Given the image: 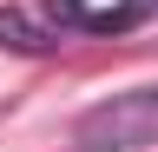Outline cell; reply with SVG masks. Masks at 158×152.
Here are the masks:
<instances>
[{
    "label": "cell",
    "instance_id": "obj_1",
    "mask_svg": "<svg viewBox=\"0 0 158 152\" xmlns=\"http://www.w3.org/2000/svg\"><path fill=\"white\" fill-rule=\"evenodd\" d=\"M158 145V86H132L73 119V152H145Z\"/></svg>",
    "mask_w": 158,
    "mask_h": 152
},
{
    "label": "cell",
    "instance_id": "obj_2",
    "mask_svg": "<svg viewBox=\"0 0 158 152\" xmlns=\"http://www.w3.org/2000/svg\"><path fill=\"white\" fill-rule=\"evenodd\" d=\"M66 33H59L46 13H27V7H0V46L13 53H53Z\"/></svg>",
    "mask_w": 158,
    "mask_h": 152
},
{
    "label": "cell",
    "instance_id": "obj_3",
    "mask_svg": "<svg viewBox=\"0 0 158 152\" xmlns=\"http://www.w3.org/2000/svg\"><path fill=\"white\" fill-rule=\"evenodd\" d=\"M152 13H158V0H112V7H92L86 13V33H112V40H118V33L145 27Z\"/></svg>",
    "mask_w": 158,
    "mask_h": 152
}]
</instances>
